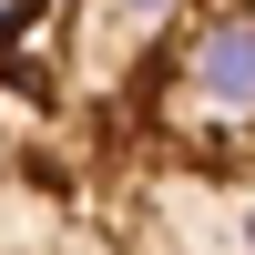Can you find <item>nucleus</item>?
Returning a JSON list of instances; mask_svg holds the SVG:
<instances>
[{"label": "nucleus", "mask_w": 255, "mask_h": 255, "mask_svg": "<svg viewBox=\"0 0 255 255\" xmlns=\"http://www.w3.org/2000/svg\"><path fill=\"white\" fill-rule=\"evenodd\" d=\"M0 255H255V0H0Z\"/></svg>", "instance_id": "nucleus-1"}]
</instances>
